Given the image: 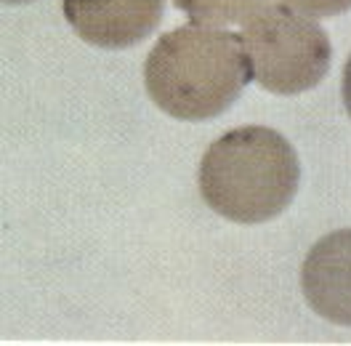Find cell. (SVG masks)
Segmentation results:
<instances>
[{
  "label": "cell",
  "instance_id": "6da1fadb",
  "mask_svg": "<svg viewBox=\"0 0 351 346\" xmlns=\"http://www.w3.org/2000/svg\"><path fill=\"white\" fill-rule=\"evenodd\" d=\"M253 78L240 35L184 24L165 32L147 56L144 86L157 107L176 120H210L240 99Z\"/></svg>",
  "mask_w": 351,
  "mask_h": 346
},
{
  "label": "cell",
  "instance_id": "7a4b0ae2",
  "mask_svg": "<svg viewBox=\"0 0 351 346\" xmlns=\"http://www.w3.org/2000/svg\"><path fill=\"white\" fill-rule=\"evenodd\" d=\"M197 184L213 214L237 224H261L293 203L301 163L280 130L242 126L208 147L199 160Z\"/></svg>",
  "mask_w": 351,
  "mask_h": 346
},
{
  "label": "cell",
  "instance_id": "3957f363",
  "mask_svg": "<svg viewBox=\"0 0 351 346\" xmlns=\"http://www.w3.org/2000/svg\"><path fill=\"white\" fill-rule=\"evenodd\" d=\"M240 38L253 78L269 93H304L328 75L332 59L328 32L287 3H261L242 22Z\"/></svg>",
  "mask_w": 351,
  "mask_h": 346
},
{
  "label": "cell",
  "instance_id": "277c9868",
  "mask_svg": "<svg viewBox=\"0 0 351 346\" xmlns=\"http://www.w3.org/2000/svg\"><path fill=\"white\" fill-rule=\"evenodd\" d=\"M69 27L96 48H131L162 19L165 0H62Z\"/></svg>",
  "mask_w": 351,
  "mask_h": 346
},
{
  "label": "cell",
  "instance_id": "5b68a950",
  "mask_svg": "<svg viewBox=\"0 0 351 346\" xmlns=\"http://www.w3.org/2000/svg\"><path fill=\"white\" fill-rule=\"evenodd\" d=\"M301 290L319 317L351 327V229L330 232L311 245L301 266Z\"/></svg>",
  "mask_w": 351,
  "mask_h": 346
},
{
  "label": "cell",
  "instance_id": "8992f818",
  "mask_svg": "<svg viewBox=\"0 0 351 346\" xmlns=\"http://www.w3.org/2000/svg\"><path fill=\"white\" fill-rule=\"evenodd\" d=\"M263 0H176V8L197 24L245 22Z\"/></svg>",
  "mask_w": 351,
  "mask_h": 346
},
{
  "label": "cell",
  "instance_id": "52a82bcc",
  "mask_svg": "<svg viewBox=\"0 0 351 346\" xmlns=\"http://www.w3.org/2000/svg\"><path fill=\"white\" fill-rule=\"evenodd\" d=\"M282 3L308 16H335L351 8V0H282Z\"/></svg>",
  "mask_w": 351,
  "mask_h": 346
},
{
  "label": "cell",
  "instance_id": "ba28073f",
  "mask_svg": "<svg viewBox=\"0 0 351 346\" xmlns=\"http://www.w3.org/2000/svg\"><path fill=\"white\" fill-rule=\"evenodd\" d=\"M341 99H343V107L351 117V54L346 59V67H343V78H341Z\"/></svg>",
  "mask_w": 351,
  "mask_h": 346
},
{
  "label": "cell",
  "instance_id": "9c48e42d",
  "mask_svg": "<svg viewBox=\"0 0 351 346\" xmlns=\"http://www.w3.org/2000/svg\"><path fill=\"white\" fill-rule=\"evenodd\" d=\"M3 3H8V5H14V3H29V0H3Z\"/></svg>",
  "mask_w": 351,
  "mask_h": 346
}]
</instances>
